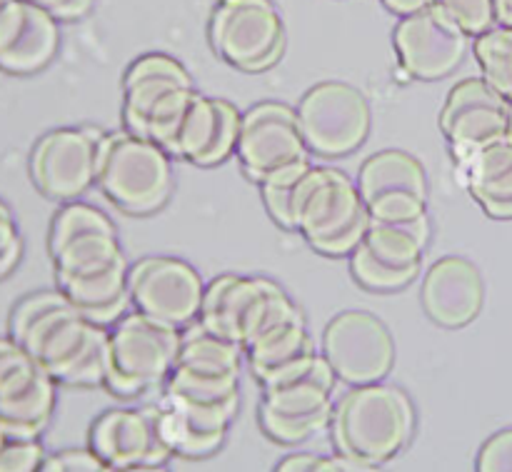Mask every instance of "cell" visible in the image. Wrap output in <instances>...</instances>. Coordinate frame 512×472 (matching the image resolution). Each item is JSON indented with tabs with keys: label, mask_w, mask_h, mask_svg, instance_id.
I'll list each match as a JSON object with an SVG mask.
<instances>
[{
	"label": "cell",
	"mask_w": 512,
	"mask_h": 472,
	"mask_svg": "<svg viewBox=\"0 0 512 472\" xmlns=\"http://www.w3.org/2000/svg\"><path fill=\"white\" fill-rule=\"evenodd\" d=\"M8 335L58 385L98 388L108 375V328L90 323L55 290H35L13 305Z\"/></svg>",
	"instance_id": "1"
},
{
	"label": "cell",
	"mask_w": 512,
	"mask_h": 472,
	"mask_svg": "<svg viewBox=\"0 0 512 472\" xmlns=\"http://www.w3.org/2000/svg\"><path fill=\"white\" fill-rule=\"evenodd\" d=\"M418 425L410 395L398 385H355L335 400L333 443L340 455L385 465L410 445Z\"/></svg>",
	"instance_id": "2"
},
{
	"label": "cell",
	"mask_w": 512,
	"mask_h": 472,
	"mask_svg": "<svg viewBox=\"0 0 512 472\" xmlns=\"http://www.w3.org/2000/svg\"><path fill=\"white\" fill-rule=\"evenodd\" d=\"M293 225L320 255L350 258L368 235L370 213L355 180L335 168L310 165L295 188Z\"/></svg>",
	"instance_id": "3"
},
{
	"label": "cell",
	"mask_w": 512,
	"mask_h": 472,
	"mask_svg": "<svg viewBox=\"0 0 512 472\" xmlns=\"http://www.w3.org/2000/svg\"><path fill=\"white\" fill-rule=\"evenodd\" d=\"M98 188L125 215H153L173 195V165L158 143L130 130L105 133L98 148Z\"/></svg>",
	"instance_id": "4"
},
{
	"label": "cell",
	"mask_w": 512,
	"mask_h": 472,
	"mask_svg": "<svg viewBox=\"0 0 512 472\" xmlns=\"http://www.w3.org/2000/svg\"><path fill=\"white\" fill-rule=\"evenodd\" d=\"M183 333L143 313H128L108 330L105 388L118 398H138L165 385L178 363Z\"/></svg>",
	"instance_id": "5"
},
{
	"label": "cell",
	"mask_w": 512,
	"mask_h": 472,
	"mask_svg": "<svg viewBox=\"0 0 512 472\" xmlns=\"http://www.w3.org/2000/svg\"><path fill=\"white\" fill-rule=\"evenodd\" d=\"M208 38L223 63L263 73L283 58L285 25L273 0H218Z\"/></svg>",
	"instance_id": "6"
},
{
	"label": "cell",
	"mask_w": 512,
	"mask_h": 472,
	"mask_svg": "<svg viewBox=\"0 0 512 472\" xmlns=\"http://www.w3.org/2000/svg\"><path fill=\"white\" fill-rule=\"evenodd\" d=\"M103 135L95 125H65L40 135L28 155V175L38 193L63 205L95 185Z\"/></svg>",
	"instance_id": "7"
},
{
	"label": "cell",
	"mask_w": 512,
	"mask_h": 472,
	"mask_svg": "<svg viewBox=\"0 0 512 472\" xmlns=\"http://www.w3.org/2000/svg\"><path fill=\"white\" fill-rule=\"evenodd\" d=\"M305 145L318 158H343L368 140L370 105L358 88L338 80L313 85L298 103Z\"/></svg>",
	"instance_id": "8"
},
{
	"label": "cell",
	"mask_w": 512,
	"mask_h": 472,
	"mask_svg": "<svg viewBox=\"0 0 512 472\" xmlns=\"http://www.w3.org/2000/svg\"><path fill=\"white\" fill-rule=\"evenodd\" d=\"M393 43L400 60L395 78L403 83L413 80L433 83L448 78L460 68L468 55L470 35L445 18L438 8L428 5L400 20L393 33Z\"/></svg>",
	"instance_id": "9"
},
{
	"label": "cell",
	"mask_w": 512,
	"mask_h": 472,
	"mask_svg": "<svg viewBox=\"0 0 512 472\" xmlns=\"http://www.w3.org/2000/svg\"><path fill=\"white\" fill-rule=\"evenodd\" d=\"M323 358L335 370L340 383H383L395 363V343L383 320L363 310L335 315L323 333Z\"/></svg>",
	"instance_id": "10"
},
{
	"label": "cell",
	"mask_w": 512,
	"mask_h": 472,
	"mask_svg": "<svg viewBox=\"0 0 512 472\" xmlns=\"http://www.w3.org/2000/svg\"><path fill=\"white\" fill-rule=\"evenodd\" d=\"M130 303L138 313L185 328L198 320L205 283L198 270L180 258L150 255L130 265Z\"/></svg>",
	"instance_id": "11"
},
{
	"label": "cell",
	"mask_w": 512,
	"mask_h": 472,
	"mask_svg": "<svg viewBox=\"0 0 512 472\" xmlns=\"http://www.w3.org/2000/svg\"><path fill=\"white\" fill-rule=\"evenodd\" d=\"M308 145L300 133L298 110L278 100H263L243 113L238 138V163L255 185L275 170L308 160Z\"/></svg>",
	"instance_id": "12"
},
{
	"label": "cell",
	"mask_w": 512,
	"mask_h": 472,
	"mask_svg": "<svg viewBox=\"0 0 512 472\" xmlns=\"http://www.w3.org/2000/svg\"><path fill=\"white\" fill-rule=\"evenodd\" d=\"M440 128L458 163L510 133V100L485 78H465L448 93Z\"/></svg>",
	"instance_id": "13"
},
{
	"label": "cell",
	"mask_w": 512,
	"mask_h": 472,
	"mask_svg": "<svg viewBox=\"0 0 512 472\" xmlns=\"http://www.w3.org/2000/svg\"><path fill=\"white\" fill-rule=\"evenodd\" d=\"M278 283L270 278H243L225 273L205 285L198 323L218 338L245 350L258 330Z\"/></svg>",
	"instance_id": "14"
},
{
	"label": "cell",
	"mask_w": 512,
	"mask_h": 472,
	"mask_svg": "<svg viewBox=\"0 0 512 472\" xmlns=\"http://www.w3.org/2000/svg\"><path fill=\"white\" fill-rule=\"evenodd\" d=\"M60 20L23 0L0 10V73L25 78L48 68L60 50Z\"/></svg>",
	"instance_id": "15"
},
{
	"label": "cell",
	"mask_w": 512,
	"mask_h": 472,
	"mask_svg": "<svg viewBox=\"0 0 512 472\" xmlns=\"http://www.w3.org/2000/svg\"><path fill=\"white\" fill-rule=\"evenodd\" d=\"M88 448L113 470L143 463H168L170 453L155 428L153 408H113L93 420Z\"/></svg>",
	"instance_id": "16"
},
{
	"label": "cell",
	"mask_w": 512,
	"mask_h": 472,
	"mask_svg": "<svg viewBox=\"0 0 512 472\" xmlns=\"http://www.w3.org/2000/svg\"><path fill=\"white\" fill-rule=\"evenodd\" d=\"M188 90H195L193 75L178 58L168 53H145L135 58L123 78L125 130L145 138L150 118Z\"/></svg>",
	"instance_id": "17"
},
{
	"label": "cell",
	"mask_w": 512,
	"mask_h": 472,
	"mask_svg": "<svg viewBox=\"0 0 512 472\" xmlns=\"http://www.w3.org/2000/svg\"><path fill=\"white\" fill-rule=\"evenodd\" d=\"M240 123L243 115L233 103L198 93L185 115L170 158H180L200 168L225 163L238 150Z\"/></svg>",
	"instance_id": "18"
},
{
	"label": "cell",
	"mask_w": 512,
	"mask_h": 472,
	"mask_svg": "<svg viewBox=\"0 0 512 472\" xmlns=\"http://www.w3.org/2000/svg\"><path fill=\"white\" fill-rule=\"evenodd\" d=\"M483 278L470 260L448 255L423 280V308L443 328H465L483 310Z\"/></svg>",
	"instance_id": "19"
},
{
	"label": "cell",
	"mask_w": 512,
	"mask_h": 472,
	"mask_svg": "<svg viewBox=\"0 0 512 472\" xmlns=\"http://www.w3.org/2000/svg\"><path fill=\"white\" fill-rule=\"evenodd\" d=\"M128 258L108 265L103 270L85 275H73V278H55L58 290L78 308L90 323L100 328H113L120 318L128 315L130 290H128Z\"/></svg>",
	"instance_id": "20"
},
{
	"label": "cell",
	"mask_w": 512,
	"mask_h": 472,
	"mask_svg": "<svg viewBox=\"0 0 512 472\" xmlns=\"http://www.w3.org/2000/svg\"><path fill=\"white\" fill-rule=\"evenodd\" d=\"M460 168L480 208L495 220H512V135L480 148Z\"/></svg>",
	"instance_id": "21"
},
{
	"label": "cell",
	"mask_w": 512,
	"mask_h": 472,
	"mask_svg": "<svg viewBox=\"0 0 512 472\" xmlns=\"http://www.w3.org/2000/svg\"><path fill=\"white\" fill-rule=\"evenodd\" d=\"M58 405V383L43 368L0 398V428L13 440H40Z\"/></svg>",
	"instance_id": "22"
},
{
	"label": "cell",
	"mask_w": 512,
	"mask_h": 472,
	"mask_svg": "<svg viewBox=\"0 0 512 472\" xmlns=\"http://www.w3.org/2000/svg\"><path fill=\"white\" fill-rule=\"evenodd\" d=\"M358 190L365 205L395 193H415L428 198L425 168L405 150H380L370 155L358 173Z\"/></svg>",
	"instance_id": "23"
},
{
	"label": "cell",
	"mask_w": 512,
	"mask_h": 472,
	"mask_svg": "<svg viewBox=\"0 0 512 472\" xmlns=\"http://www.w3.org/2000/svg\"><path fill=\"white\" fill-rule=\"evenodd\" d=\"M188 328V333H183L175 368L198 375H215V378H240L245 350L238 343L208 333L200 323L188 325Z\"/></svg>",
	"instance_id": "24"
},
{
	"label": "cell",
	"mask_w": 512,
	"mask_h": 472,
	"mask_svg": "<svg viewBox=\"0 0 512 472\" xmlns=\"http://www.w3.org/2000/svg\"><path fill=\"white\" fill-rule=\"evenodd\" d=\"M430 240V218L413 223H378L370 220L365 248L375 258L398 268H418Z\"/></svg>",
	"instance_id": "25"
},
{
	"label": "cell",
	"mask_w": 512,
	"mask_h": 472,
	"mask_svg": "<svg viewBox=\"0 0 512 472\" xmlns=\"http://www.w3.org/2000/svg\"><path fill=\"white\" fill-rule=\"evenodd\" d=\"M155 415V428H158L160 440L168 448L170 458L178 455V458L188 460H200L210 458V455L218 453L225 443V435L218 433H205V430L195 428L193 423L183 418L180 413H175L173 408H168L165 403H153L150 405Z\"/></svg>",
	"instance_id": "26"
},
{
	"label": "cell",
	"mask_w": 512,
	"mask_h": 472,
	"mask_svg": "<svg viewBox=\"0 0 512 472\" xmlns=\"http://www.w3.org/2000/svg\"><path fill=\"white\" fill-rule=\"evenodd\" d=\"M93 233H118L113 220L103 213L100 208L88 203H80V200H70L58 208V213L53 215L48 228V253H58L60 248H65L73 240L85 238V235Z\"/></svg>",
	"instance_id": "27"
},
{
	"label": "cell",
	"mask_w": 512,
	"mask_h": 472,
	"mask_svg": "<svg viewBox=\"0 0 512 472\" xmlns=\"http://www.w3.org/2000/svg\"><path fill=\"white\" fill-rule=\"evenodd\" d=\"M475 60L480 65V78L488 80L500 95L512 100V28L495 25L488 33L478 35L473 43Z\"/></svg>",
	"instance_id": "28"
},
{
	"label": "cell",
	"mask_w": 512,
	"mask_h": 472,
	"mask_svg": "<svg viewBox=\"0 0 512 472\" xmlns=\"http://www.w3.org/2000/svg\"><path fill=\"white\" fill-rule=\"evenodd\" d=\"M350 273H353V278L363 288L375 290V293H395V290H403L410 283H415L420 265L418 268H398V265H390L385 260L375 258L365 248V243H360L353 250V255H350Z\"/></svg>",
	"instance_id": "29"
},
{
	"label": "cell",
	"mask_w": 512,
	"mask_h": 472,
	"mask_svg": "<svg viewBox=\"0 0 512 472\" xmlns=\"http://www.w3.org/2000/svg\"><path fill=\"white\" fill-rule=\"evenodd\" d=\"M310 165H313L310 160H298V163L275 170V173H270L268 178L258 183L265 210H268V215L280 225V228L295 230L293 225L295 188H298L303 175L310 170Z\"/></svg>",
	"instance_id": "30"
},
{
	"label": "cell",
	"mask_w": 512,
	"mask_h": 472,
	"mask_svg": "<svg viewBox=\"0 0 512 472\" xmlns=\"http://www.w3.org/2000/svg\"><path fill=\"white\" fill-rule=\"evenodd\" d=\"M330 420H333V410H325V413L315 415H283L275 413V410H270L263 403L258 408L260 430L278 445L305 443V440L315 438L325 428H330Z\"/></svg>",
	"instance_id": "31"
},
{
	"label": "cell",
	"mask_w": 512,
	"mask_h": 472,
	"mask_svg": "<svg viewBox=\"0 0 512 472\" xmlns=\"http://www.w3.org/2000/svg\"><path fill=\"white\" fill-rule=\"evenodd\" d=\"M163 390L193 400H205V403H240V378H215V375H198L183 368H173Z\"/></svg>",
	"instance_id": "32"
},
{
	"label": "cell",
	"mask_w": 512,
	"mask_h": 472,
	"mask_svg": "<svg viewBox=\"0 0 512 472\" xmlns=\"http://www.w3.org/2000/svg\"><path fill=\"white\" fill-rule=\"evenodd\" d=\"M160 403H165L168 408H173L175 413L183 415V418L188 420V423H193L195 428L218 435H228L230 423H233L240 408V403H205V400L185 398V395L168 393V390H163Z\"/></svg>",
	"instance_id": "33"
},
{
	"label": "cell",
	"mask_w": 512,
	"mask_h": 472,
	"mask_svg": "<svg viewBox=\"0 0 512 472\" xmlns=\"http://www.w3.org/2000/svg\"><path fill=\"white\" fill-rule=\"evenodd\" d=\"M430 5L438 8L445 18L453 20L470 38H478L498 25L495 0H433Z\"/></svg>",
	"instance_id": "34"
},
{
	"label": "cell",
	"mask_w": 512,
	"mask_h": 472,
	"mask_svg": "<svg viewBox=\"0 0 512 472\" xmlns=\"http://www.w3.org/2000/svg\"><path fill=\"white\" fill-rule=\"evenodd\" d=\"M38 370L40 365L35 363L33 355L23 345L15 343L10 335L0 338V398L13 388H18L20 383H25Z\"/></svg>",
	"instance_id": "35"
},
{
	"label": "cell",
	"mask_w": 512,
	"mask_h": 472,
	"mask_svg": "<svg viewBox=\"0 0 512 472\" xmlns=\"http://www.w3.org/2000/svg\"><path fill=\"white\" fill-rule=\"evenodd\" d=\"M370 220L378 223H413L428 218V198L415 193H395L368 205Z\"/></svg>",
	"instance_id": "36"
},
{
	"label": "cell",
	"mask_w": 512,
	"mask_h": 472,
	"mask_svg": "<svg viewBox=\"0 0 512 472\" xmlns=\"http://www.w3.org/2000/svg\"><path fill=\"white\" fill-rule=\"evenodd\" d=\"M48 450L40 440H13L0 445V472H40Z\"/></svg>",
	"instance_id": "37"
},
{
	"label": "cell",
	"mask_w": 512,
	"mask_h": 472,
	"mask_svg": "<svg viewBox=\"0 0 512 472\" xmlns=\"http://www.w3.org/2000/svg\"><path fill=\"white\" fill-rule=\"evenodd\" d=\"M23 260V235L10 205L0 198V280L8 278Z\"/></svg>",
	"instance_id": "38"
},
{
	"label": "cell",
	"mask_w": 512,
	"mask_h": 472,
	"mask_svg": "<svg viewBox=\"0 0 512 472\" xmlns=\"http://www.w3.org/2000/svg\"><path fill=\"white\" fill-rule=\"evenodd\" d=\"M40 472H113V468L90 448H68L48 453Z\"/></svg>",
	"instance_id": "39"
},
{
	"label": "cell",
	"mask_w": 512,
	"mask_h": 472,
	"mask_svg": "<svg viewBox=\"0 0 512 472\" xmlns=\"http://www.w3.org/2000/svg\"><path fill=\"white\" fill-rule=\"evenodd\" d=\"M475 472H512V428L500 430L485 440Z\"/></svg>",
	"instance_id": "40"
},
{
	"label": "cell",
	"mask_w": 512,
	"mask_h": 472,
	"mask_svg": "<svg viewBox=\"0 0 512 472\" xmlns=\"http://www.w3.org/2000/svg\"><path fill=\"white\" fill-rule=\"evenodd\" d=\"M23 3L45 10L53 18H58L60 23H75V20L85 18L93 10L95 0H23Z\"/></svg>",
	"instance_id": "41"
},
{
	"label": "cell",
	"mask_w": 512,
	"mask_h": 472,
	"mask_svg": "<svg viewBox=\"0 0 512 472\" xmlns=\"http://www.w3.org/2000/svg\"><path fill=\"white\" fill-rule=\"evenodd\" d=\"M315 463H318V455L295 453V455H288L285 460H280L278 468L273 472H313Z\"/></svg>",
	"instance_id": "42"
},
{
	"label": "cell",
	"mask_w": 512,
	"mask_h": 472,
	"mask_svg": "<svg viewBox=\"0 0 512 472\" xmlns=\"http://www.w3.org/2000/svg\"><path fill=\"white\" fill-rule=\"evenodd\" d=\"M380 3L388 10H393L395 15H400V18H405V15H413L418 13V10L428 8L433 0H380Z\"/></svg>",
	"instance_id": "43"
},
{
	"label": "cell",
	"mask_w": 512,
	"mask_h": 472,
	"mask_svg": "<svg viewBox=\"0 0 512 472\" xmlns=\"http://www.w3.org/2000/svg\"><path fill=\"white\" fill-rule=\"evenodd\" d=\"M338 460H340V468H343V472H385L383 465L368 463V460H360V458H350V455L338 453Z\"/></svg>",
	"instance_id": "44"
},
{
	"label": "cell",
	"mask_w": 512,
	"mask_h": 472,
	"mask_svg": "<svg viewBox=\"0 0 512 472\" xmlns=\"http://www.w3.org/2000/svg\"><path fill=\"white\" fill-rule=\"evenodd\" d=\"M495 13H498V25L512 28V0H495Z\"/></svg>",
	"instance_id": "45"
},
{
	"label": "cell",
	"mask_w": 512,
	"mask_h": 472,
	"mask_svg": "<svg viewBox=\"0 0 512 472\" xmlns=\"http://www.w3.org/2000/svg\"><path fill=\"white\" fill-rule=\"evenodd\" d=\"M113 472H170L165 463H143V465H130V468H120Z\"/></svg>",
	"instance_id": "46"
},
{
	"label": "cell",
	"mask_w": 512,
	"mask_h": 472,
	"mask_svg": "<svg viewBox=\"0 0 512 472\" xmlns=\"http://www.w3.org/2000/svg\"><path fill=\"white\" fill-rule=\"evenodd\" d=\"M313 472H343V468H340L338 455H333V458H318Z\"/></svg>",
	"instance_id": "47"
},
{
	"label": "cell",
	"mask_w": 512,
	"mask_h": 472,
	"mask_svg": "<svg viewBox=\"0 0 512 472\" xmlns=\"http://www.w3.org/2000/svg\"><path fill=\"white\" fill-rule=\"evenodd\" d=\"M510 135H512V100H510Z\"/></svg>",
	"instance_id": "48"
},
{
	"label": "cell",
	"mask_w": 512,
	"mask_h": 472,
	"mask_svg": "<svg viewBox=\"0 0 512 472\" xmlns=\"http://www.w3.org/2000/svg\"><path fill=\"white\" fill-rule=\"evenodd\" d=\"M5 3H8V0H0V10H3V5H5Z\"/></svg>",
	"instance_id": "49"
}]
</instances>
